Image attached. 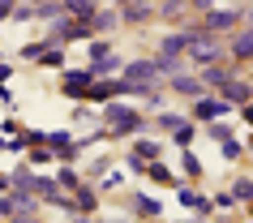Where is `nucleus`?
Wrapping results in <instances>:
<instances>
[{"instance_id": "b1692460", "label": "nucleus", "mask_w": 253, "mask_h": 223, "mask_svg": "<svg viewBox=\"0 0 253 223\" xmlns=\"http://www.w3.org/2000/svg\"><path fill=\"white\" fill-rule=\"evenodd\" d=\"M146 176H150L155 184H180V180H176V172H172V168H163L159 159H150V163H146Z\"/></svg>"}, {"instance_id": "09e8293b", "label": "nucleus", "mask_w": 253, "mask_h": 223, "mask_svg": "<svg viewBox=\"0 0 253 223\" xmlns=\"http://www.w3.org/2000/svg\"><path fill=\"white\" fill-rule=\"evenodd\" d=\"M9 73H13V69H9V65H0V86H4V82H9Z\"/></svg>"}, {"instance_id": "f8f14e48", "label": "nucleus", "mask_w": 253, "mask_h": 223, "mask_svg": "<svg viewBox=\"0 0 253 223\" xmlns=\"http://www.w3.org/2000/svg\"><path fill=\"white\" fill-rule=\"evenodd\" d=\"M193 73L202 78L206 90H219L227 78H236V60H232V65H227V60H219V65H202V69H193Z\"/></svg>"}, {"instance_id": "de8ad7c7", "label": "nucleus", "mask_w": 253, "mask_h": 223, "mask_svg": "<svg viewBox=\"0 0 253 223\" xmlns=\"http://www.w3.org/2000/svg\"><path fill=\"white\" fill-rule=\"evenodd\" d=\"M103 223H137V219H129V215H116V219H103Z\"/></svg>"}, {"instance_id": "a18cd8bd", "label": "nucleus", "mask_w": 253, "mask_h": 223, "mask_svg": "<svg viewBox=\"0 0 253 223\" xmlns=\"http://www.w3.org/2000/svg\"><path fill=\"white\" fill-rule=\"evenodd\" d=\"M240 120H245V125H253V99H249L245 107H240Z\"/></svg>"}, {"instance_id": "37998d69", "label": "nucleus", "mask_w": 253, "mask_h": 223, "mask_svg": "<svg viewBox=\"0 0 253 223\" xmlns=\"http://www.w3.org/2000/svg\"><path fill=\"white\" fill-rule=\"evenodd\" d=\"M13 4H17V0H0V22H9V13H13Z\"/></svg>"}, {"instance_id": "72a5a7b5", "label": "nucleus", "mask_w": 253, "mask_h": 223, "mask_svg": "<svg viewBox=\"0 0 253 223\" xmlns=\"http://www.w3.org/2000/svg\"><path fill=\"white\" fill-rule=\"evenodd\" d=\"M219 150H223V159L232 163V159H240V155H245V142H236V133H232L227 142H219Z\"/></svg>"}, {"instance_id": "2eb2a0df", "label": "nucleus", "mask_w": 253, "mask_h": 223, "mask_svg": "<svg viewBox=\"0 0 253 223\" xmlns=\"http://www.w3.org/2000/svg\"><path fill=\"white\" fill-rule=\"evenodd\" d=\"M185 47H189V30H185V26L163 30V39H159V56H185Z\"/></svg>"}, {"instance_id": "49530a36", "label": "nucleus", "mask_w": 253, "mask_h": 223, "mask_svg": "<svg viewBox=\"0 0 253 223\" xmlns=\"http://www.w3.org/2000/svg\"><path fill=\"white\" fill-rule=\"evenodd\" d=\"M69 223H94L90 215H82V210H73V215H69Z\"/></svg>"}, {"instance_id": "473e14b6", "label": "nucleus", "mask_w": 253, "mask_h": 223, "mask_svg": "<svg viewBox=\"0 0 253 223\" xmlns=\"http://www.w3.org/2000/svg\"><path fill=\"white\" fill-rule=\"evenodd\" d=\"M180 163H185V180H202V159L193 155V150H185V159H180Z\"/></svg>"}, {"instance_id": "ddd939ff", "label": "nucleus", "mask_w": 253, "mask_h": 223, "mask_svg": "<svg viewBox=\"0 0 253 223\" xmlns=\"http://www.w3.org/2000/svg\"><path fill=\"white\" fill-rule=\"evenodd\" d=\"M219 99H223V103H232V107H245V103L253 99L249 78H227L223 86H219Z\"/></svg>"}, {"instance_id": "6ab92c4d", "label": "nucleus", "mask_w": 253, "mask_h": 223, "mask_svg": "<svg viewBox=\"0 0 253 223\" xmlns=\"http://www.w3.org/2000/svg\"><path fill=\"white\" fill-rule=\"evenodd\" d=\"M180 69H189L185 56H155V73H159V82H168L172 73H180Z\"/></svg>"}, {"instance_id": "0eeeda50", "label": "nucleus", "mask_w": 253, "mask_h": 223, "mask_svg": "<svg viewBox=\"0 0 253 223\" xmlns=\"http://www.w3.org/2000/svg\"><path fill=\"white\" fill-rule=\"evenodd\" d=\"M227 112H232V103H223V99H219V94H202V99H193V116L189 120H223Z\"/></svg>"}, {"instance_id": "a211bd4d", "label": "nucleus", "mask_w": 253, "mask_h": 223, "mask_svg": "<svg viewBox=\"0 0 253 223\" xmlns=\"http://www.w3.org/2000/svg\"><path fill=\"white\" fill-rule=\"evenodd\" d=\"M73 206H78L82 215H90V210L99 206V193H94V184H90V180H82L78 189H73Z\"/></svg>"}, {"instance_id": "9b49d317", "label": "nucleus", "mask_w": 253, "mask_h": 223, "mask_svg": "<svg viewBox=\"0 0 253 223\" xmlns=\"http://www.w3.org/2000/svg\"><path fill=\"white\" fill-rule=\"evenodd\" d=\"M168 90H172V94H185V99H202V94H206V86H202L198 73L180 69V73H172V78H168Z\"/></svg>"}, {"instance_id": "393cba45", "label": "nucleus", "mask_w": 253, "mask_h": 223, "mask_svg": "<svg viewBox=\"0 0 253 223\" xmlns=\"http://www.w3.org/2000/svg\"><path fill=\"white\" fill-rule=\"evenodd\" d=\"M112 163H116V159H107V155H99V159H90V163H86V180H103L107 172H112Z\"/></svg>"}, {"instance_id": "423d86ee", "label": "nucleus", "mask_w": 253, "mask_h": 223, "mask_svg": "<svg viewBox=\"0 0 253 223\" xmlns=\"http://www.w3.org/2000/svg\"><path fill=\"white\" fill-rule=\"evenodd\" d=\"M116 9H120V26H146L155 17V0H125Z\"/></svg>"}, {"instance_id": "6e6d98bb", "label": "nucleus", "mask_w": 253, "mask_h": 223, "mask_svg": "<svg viewBox=\"0 0 253 223\" xmlns=\"http://www.w3.org/2000/svg\"><path fill=\"white\" fill-rule=\"evenodd\" d=\"M0 146H4V137H0Z\"/></svg>"}, {"instance_id": "9d476101", "label": "nucleus", "mask_w": 253, "mask_h": 223, "mask_svg": "<svg viewBox=\"0 0 253 223\" xmlns=\"http://www.w3.org/2000/svg\"><path fill=\"white\" fill-rule=\"evenodd\" d=\"M180 206L185 210H193V215H202V219H206V215H214V202H211V193H202L198 184H180Z\"/></svg>"}, {"instance_id": "1a4fd4ad", "label": "nucleus", "mask_w": 253, "mask_h": 223, "mask_svg": "<svg viewBox=\"0 0 253 223\" xmlns=\"http://www.w3.org/2000/svg\"><path fill=\"white\" fill-rule=\"evenodd\" d=\"M90 90V73L86 69H60V94L65 99H86Z\"/></svg>"}, {"instance_id": "bb28decb", "label": "nucleus", "mask_w": 253, "mask_h": 223, "mask_svg": "<svg viewBox=\"0 0 253 223\" xmlns=\"http://www.w3.org/2000/svg\"><path fill=\"white\" fill-rule=\"evenodd\" d=\"M35 65L39 69H65V47H43V56Z\"/></svg>"}, {"instance_id": "a19ab883", "label": "nucleus", "mask_w": 253, "mask_h": 223, "mask_svg": "<svg viewBox=\"0 0 253 223\" xmlns=\"http://www.w3.org/2000/svg\"><path fill=\"white\" fill-rule=\"evenodd\" d=\"M9 223H43V215H39V210H17Z\"/></svg>"}, {"instance_id": "20e7f679", "label": "nucleus", "mask_w": 253, "mask_h": 223, "mask_svg": "<svg viewBox=\"0 0 253 223\" xmlns=\"http://www.w3.org/2000/svg\"><path fill=\"white\" fill-rule=\"evenodd\" d=\"M125 215H129V219H159L163 202H159V197H150V193H142V189H133V193L125 197Z\"/></svg>"}, {"instance_id": "39448f33", "label": "nucleus", "mask_w": 253, "mask_h": 223, "mask_svg": "<svg viewBox=\"0 0 253 223\" xmlns=\"http://www.w3.org/2000/svg\"><path fill=\"white\" fill-rule=\"evenodd\" d=\"M120 82L155 86V82H159V73H155V56H146V60H125V65H120Z\"/></svg>"}, {"instance_id": "4d7b16f0", "label": "nucleus", "mask_w": 253, "mask_h": 223, "mask_svg": "<svg viewBox=\"0 0 253 223\" xmlns=\"http://www.w3.org/2000/svg\"><path fill=\"white\" fill-rule=\"evenodd\" d=\"M249 86H253V78H249Z\"/></svg>"}, {"instance_id": "5fc2aeb1", "label": "nucleus", "mask_w": 253, "mask_h": 223, "mask_svg": "<svg viewBox=\"0 0 253 223\" xmlns=\"http://www.w3.org/2000/svg\"><path fill=\"white\" fill-rule=\"evenodd\" d=\"M249 215H253V202H249Z\"/></svg>"}, {"instance_id": "3c124183", "label": "nucleus", "mask_w": 253, "mask_h": 223, "mask_svg": "<svg viewBox=\"0 0 253 223\" xmlns=\"http://www.w3.org/2000/svg\"><path fill=\"white\" fill-rule=\"evenodd\" d=\"M185 223H206V219H202V215H198V219H185Z\"/></svg>"}, {"instance_id": "2f4dec72", "label": "nucleus", "mask_w": 253, "mask_h": 223, "mask_svg": "<svg viewBox=\"0 0 253 223\" xmlns=\"http://www.w3.org/2000/svg\"><path fill=\"white\" fill-rule=\"evenodd\" d=\"M206 137L227 142V137H232V125H227V120H206Z\"/></svg>"}, {"instance_id": "58836bf2", "label": "nucleus", "mask_w": 253, "mask_h": 223, "mask_svg": "<svg viewBox=\"0 0 253 223\" xmlns=\"http://www.w3.org/2000/svg\"><path fill=\"white\" fill-rule=\"evenodd\" d=\"M13 215H17V206H13V193L4 189V193H0V219H13Z\"/></svg>"}, {"instance_id": "4c0bfd02", "label": "nucleus", "mask_w": 253, "mask_h": 223, "mask_svg": "<svg viewBox=\"0 0 253 223\" xmlns=\"http://www.w3.org/2000/svg\"><path fill=\"white\" fill-rule=\"evenodd\" d=\"M43 47H52V43H47V39H39V43H26V47H22V60H39V56H43Z\"/></svg>"}, {"instance_id": "e433bc0d", "label": "nucleus", "mask_w": 253, "mask_h": 223, "mask_svg": "<svg viewBox=\"0 0 253 223\" xmlns=\"http://www.w3.org/2000/svg\"><path fill=\"white\" fill-rule=\"evenodd\" d=\"M86 43H90V60H99V56H107V52H112L107 35H94V39H86Z\"/></svg>"}, {"instance_id": "6e6552de", "label": "nucleus", "mask_w": 253, "mask_h": 223, "mask_svg": "<svg viewBox=\"0 0 253 223\" xmlns=\"http://www.w3.org/2000/svg\"><path fill=\"white\" fill-rule=\"evenodd\" d=\"M223 43H227V56H232L236 65L253 60V26H236V30H232V39H223Z\"/></svg>"}, {"instance_id": "a878e982", "label": "nucleus", "mask_w": 253, "mask_h": 223, "mask_svg": "<svg viewBox=\"0 0 253 223\" xmlns=\"http://www.w3.org/2000/svg\"><path fill=\"white\" fill-rule=\"evenodd\" d=\"M180 13H185V0H159L155 4V17H163V22H176Z\"/></svg>"}, {"instance_id": "13d9d810", "label": "nucleus", "mask_w": 253, "mask_h": 223, "mask_svg": "<svg viewBox=\"0 0 253 223\" xmlns=\"http://www.w3.org/2000/svg\"><path fill=\"white\" fill-rule=\"evenodd\" d=\"M146 223H150V219H146Z\"/></svg>"}, {"instance_id": "dca6fc26", "label": "nucleus", "mask_w": 253, "mask_h": 223, "mask_svg": "<svg viewBox=\"0 0 253 223\" xmlns=\"http://www.w3.org/2000/svg\"><path fill=\"white\" fill-rule=\"evenodd\" d=\"M120 65H125V60H120L116 52H107V56H99V60H90L86 73H90V78H120Z\"/></svg>"}, {"instance_id": "4be33fe9", "label": "nucleus", "mask_w": 253, "mask_h": 223, "mask_svg": "<svg viewBox=\"0 0 253 223\" xmlns=\"http://www.w3.org/2000/svg\"><path fill=\"white\" fill-rule=\"evenodd\" d=\"M99 4H103V0H60V9H65L69 17H90Z\"/></svg>"}, {"instance_id": "603ef678", "label": "nucleus", "mask_w": 253, "mask_h": 223, "mask_svg": "<svg viewBox=\"0 0 253 223\" xmlns=\"http://www.w3.org/2000/svg\"><path fill=\"white\" fill-rule=\"evenodd\" d=\"M112 4H125V0H112Z\"/></svg>"}, {"instance_id": "7c9ffc66", "label": "nucleus", "mask_w": 253, "mask_h": 223, "mask_svg": "<svg viewBox=\"0 0 253 223\" xmlns=\"http://www.w3.org/2000/svg\"><path fill=\"white\" fill-rule=\"evenodd\" d=\"M155 125H159V129H180V125H189V116H180V112H159V116H155Z\"/></svg>"}, {"instance_id": "864d4df0", "label": "nucleus", "mask_w": 253, "mask_h": 223, "mask_svg": "<svg viewBox=\"0 0 253 223\" xmlns=\"http://www.w3.org/2000/svg\"><path fill=\"white\" fill-rule=\"evenodd\" d=\"M249 146H253V133H249Z\"/></svg>"}, {"instance_id": "ea45409f", "label": "nucleus", "mask_w": 253, "mask_h": 223, "mask_svg": "<svg viewBox=\"0 0 253 223\" xmlns=\"http://www.w3.org/2000/svg\"><path fill=\"white\" fill-rule=\"evenodd\" d=\"M211 202H214V210H236V202H232V193H227V189H219Z\"/></svg>"}, {"instance_id": "c85d7f7f", "label": "nucleus", "mask_w": 253, "mask_h": 223, "mask_svg": "<svg viewBox=\"0 0 253 223\" xmlns=\"http://www.w3.org/2000/svg\"><path fill=\"white\" fill-rule=\"evenodd\" d=\"M30 9H35L39 22H56V17L65 13V9H60V0H43V4H30Z\"/></svg>"}, {"instance_id": "f704fd0d", "label": "nucleus", "mask_w": 253, "mask_h": 223, "mask_svg": "<svg viewBox=\"0 0 253 223\" xmlns=\"http://www.w3.org/2000/svg\"><path fill=\"white\" fill-rule=\"evenodd\" d=\"M120 168H129V172H133V176H146V159H142V155H133V150H129V155L120 159Z\"/></svg>"}, {"instance_id": "aec40b11", "label": "nucleus", "mask_w": 253, "mask_h": 223, "mask_svg": "<svg viewBox=\"0 0 253 223\" xmlns=\"http://www.w3.org/2000/svg\"><path fill=\"white\" fill-rule=\"evenodd\" d=\"M43 146H47V150H56V155L65 159V150H69V146H73V133H69V129H56V133H43Z\"/></svg>"}, {"instance_id": "f3484780", "label": "nucleus", "mask_w": 253, "mask_h": 223, "mask_svg": "<svg viewBox=\"0 0 253 223\" xmlns=\"http://www.w3.org/2000/svg\"><path fill=\"white\" fill-rule=\"evenodd\" d=\"M9 189H17V193H35V172H30V163H17V168L9 172Z\"/></svg>"}, {"instance_id": "c03bdc74", "label": "nucleus", "mask_w": 253, "mask_h": 223, "mask_svg": "<svg viewBox=\"0 0 253 223\" xmlns=\"http://www.w3.org/2000/svg\"><path fill=\"white\" fill-rule=\"evenodd\" d=\"M240 26H253V0H249V9H240Z\"/></svg>"}, {"instance_id": "cd10ccee", "label": "nucleus", "mask_w": 253, "mask_h": 223, "mask_svg": "<svg viewBox=\"0 0 253 223\" xmlns=\"http://www.w3.org/2000/svg\"><path fill=\"white\" fill-rule=\"evenodd\" d=\"M193 137H198V120H189V125H180V129H172V142L180 146V150H189V146H193Z\"/></svg>"}, {"instance_id": "4468645a", "label": "nucleus", "mask_w": 253, "mask_h": 223, "mask_svg": "<svg viewBox=\"0 0 253 223\" xmlns=\"http://www.w3.org/2000/svg\"><path fill=\"white\" fill-rule=\"evenodd\" d=\"M86 22H90L94 35H112V30H120V9H116V4H99Z\"/></svg>"}, {"instance_id": "5701e85b", "label": "nucleus", "mask_w": 253, "mask_h": 223, "mask_svg": "<svg viewBox=\"0 0 253 223\" xmlns=\"http://www.w3.org/2000/svg\"><path fill=\"white\" fill-rule=\"evenodd\" d=\"M129 150H133V155H142L146 163H150V159H163V146L150 142V137H137V133H133V146H129Z\"/></svg>"}, {"instance_id": "412c9836", "label": "nucleus", "mask_w": 253, "mask_h": 223, "mask_svg": "<svg viewBox=\"0 0 253 223\" xmlns=\"http://www.w3.org/2000/svg\"><path fill=\"white\" fill-rule=\"evenodd\" d=\"M227 193H232V202H253V176H236V180L227 184Z\"/></svg>"}, {"instance_id": "79ce46f5", "label": "nucleus", "mask_w": 253, "mask_h": 223, "mask_svg": "<svg viewBox=\"0 0 253 223\" xmlns=\"http://www.w3.org/2000/svg\"><path fill=\"white\" fill-rule=\"evenodd\" d=\"M185 9H189V13H206V9H214V0H185Z\"/></svg>"}, {"instance_id": "f03ea898", "label": "nucleus", "mask_w": 253, "mask_h": 223, "mask_svg": "<svg viewBox=\"0 0 253 223\" xmlns=\"http://www.w3.org/2000/svg\"><path fill=\"white\" fill-rule=\"evenodd\" d=\"M103 125H107V137H133V133L146 129V116L129 103H103Z\"/></svg>"}, {"instance_id": "7ed1b4c3", "label": "nucleus", "mask_w": 253, "mask_h": 223, "mask_svg": "<svg viewBox=\"0 0 253 223\" xmlns=\"http://www.w3.org/2000/svg\"><path fill=\"white\" fill-rule=\"evenodd\" d=\"M240 26V9L232 4V9H206V13L198 17V30H206V35H232V30Z\"/></svg>"}, {"instance_id": "c9c22d12", "label": "nucleus", "mask_w": 253, "mask_h": 223, "mask_svg": "<svg viewBox=\"0 0 253 223\" xmlns=\"http://www.w3.org/2000/svg\"><path fill=\"white\" fill-rule=\"evenodd\" d=\"M26 163H56V150H47V146H35V150H30V155H26Z\"/></svg>"}, {"instance_id": "f257e3e1", "label": "nucleus", "mask_w": 253, "mask_h": 223, "mask_svg": "<svg viewBox=\"0 0 253 223\" xmlns=\"http://www.w3.org/2000/svg\"><path fill=\"white\" fill-rule=\"evenodd\" d=\"M185 60H189L193 69H202V65H219V60H227V43H223V35L189 30V47H185Z\"/></svg>"}, {"instance_id": "c756f323", "label": "nucleus", "mask_w": 253, "mask_h": 223, "mask_svg": "<svg viewBox=\"0 0 253 223\" xmlns=\"http://www.w3.org/2000/svg\"><path fill=\"white\" fill-rule=\"evenodd\" d=\"M56 184L73 193V189H78V184H82V176H78V172H73V168H69V163H60V168H56Z\"/></svg>"}, {"instance_id": "8fccbe9b", "label": "nucleus", "mask_w": 253, "mask_h": 223, "mask_svg": "<svg viewBox=\"0 0 253 223\" xmlns=\"http://www.w3.org/2000/svg\"><path fill=\"white\" fill-rule=\"evenodd\" d=\"M17 4H43V0H17Z\"/></svg>"}]
</instances>
